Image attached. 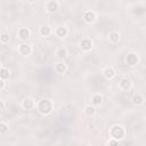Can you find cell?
<instances>
[{
	"label": "cell",
	"instance_id": "cb8c5ba5",
	"mask_svg": "<svg viewBox=\"0 0 146 146\" xmlns=\"http://www.w3.org/2000/svg\"><path fill=\"white\" fill-rule=\"evenodd\" d=\"M3 88H5V81L0 79V90H2Z\"/></svg>",
	"mask_w": 146,
	"mask_h": 146
},
{
	"label": "cell",
	"instance_id": "7c38bea8",
	"mask_svg": "<svg viewBox=\"0 0 146 146\" xmlns=\"http://www.w3.org/2000/svg\"><path fill=\"white\" fill-rule=\"evenodd\" d=\"M47 9L49 11H51V13L56 11L58 9V2H56V1H49V2H47Z\"/></svg>",
	"mask_w": 146,
	"mask_h": 146
},
{
	"label": "cell",
	"instance_id": "4fadbf2b",
	"mask_svg": "<svg viewBox=\"0 0 146 146\" xmlns=\"http://www.w3.org/2000/svg\"><path fill=\"white\" fill-rule=\"evenodd\" d=\"M108 36H110V40H111L113 43H115V42H117V41L120 40V34H119V32H116V31H112Z\"/></svg>",
	"mask_w": 146,
	"mask_h": 146
},
{
	"label": "cell",
	"instance_id": "8992f818",
	"mask_svg": "<svg viewBox=\"0 0 146 146\" xmlns=\"http://www.w3.org/2000/svg\"><path fill=\"white\" fill-rule=\"evenodd\" d=\"M18 51L21 52V55L27 56V55L31 52V47H30L29 44H26V43H22V44L19 46V48H18Z\"/></svg>",
	"mask_w": 146,
	"mask_h": 146
},
{
	"label": "cell",
	"instance_id": "5b68a950",
	"mask_svg": "<svg viewBox=\"0 0 146 146\" xmlns=\"http://www.w3.org/2000/svg\"><path fill=\"white\" fill-rule=\"evenodd\" d=\"M119 87H120L122 90L128 91V90L131 88V81H130L129 79H122L121 82L119 83Z\"/></svg>",
	"mask_w": 146,
	"mask_h": 146
},
{
	"label": "cell",
	"instance_id": "44dd1931",
	"mask_svg": "<svg viewBox=\"0 0 146 146\" xmlns=\"http://www.w3.org/2000/svg\"><path fill=\"white\" fill-rule=\"evenodd\" d=\"M0 41H1L2 43H7V42H9V35H8L7 33H2V34H0Z\"/></svg>",
	"mask_w": 146,
	"mask_h": 146
},
{
	"label": "cell",
	"instance_id": "2e32d148",
	"mask_svg": "<svg viewBox=\"0 0 146 146\" xmlns=\"http://www.w3.org/2000/svg\"><path fill=\"white\" fill-rule=\"evenodd\" d=\"M102 99H103V97H102V95H99V94L94 95V96H92V98H91V100H92V104H94V105H99V104H100V102H102Z\"/></svg>",
	"mask_w": 146,
	"mask_h": 146
},
{
	"label": "cell",
	"instance_id": "6da1fadb",
	"mask_svg": "<svg viewBox=\"0 0 146 146\" xmlns=\"http://www.w3.org/2000/svg\"><path fill=\"white\" fill-rule=\"evenodd\" d=\"M52 110V102L50 99H42L38 103V111L42 115H47Z\"/></svg>",
	"mask_w": 146,
	"mask_h": 146
},
{
	"label": "cell",
	"instance_id": "277c9868",
	"mask_svg": "<svg viewBox=\"0 0 146 146\" xmlns=\"http://www.w3.org/2000/svg\"><path fill=\"white\" fill-rule=\"evenodd\" d=\"M137 62H138V57H137L136 54H129V55L125 57V63H127L128 65H130V66L136 65Z\"/></svg>",
	"mask_w": 146,
	"mask_h": 146
},
{
	"label": "cell",
	"instance_id": "d4e9b609",
	"mask_svg": "<svg viewBox=\"0 0 146 146\" xmlns=\"http://www.w3.org/2000/svg\"><path fill=\"white\" fill-rule=\"evenodd\" d=\"M3 107H5V103H3V100L0 99V110H3Z\"/></svg>",
	"mask_w": 146,
	"mask_h": 146
},
{
	"label": "cell",
	"instance_id": "ba28073f",
	"mask_svg": "<svg viewBox=\"0 0 146 146\" xmlns=\"http://www.w3.org/2000/svg\"><path fill=\"white\" fill-rule=\"evenodd\" d=\"M29 36H30V30H29V29L22 27V29L18 31V38H19V39H22V40H26Z\"/></svg>",
	"mask_w": 146,
	"mask_h": 146
},
{
	"label": "cell",
	"instance_id": "ffe728a7",
	"mask_svg": "<svg viewBox=\"0 0 146 146\" xmlns=\"http://www.w3.org/2000/svg\"><path fill=\"white\" fill-rule=\"evenodd\" d=\"M84 112H86V114H87V115H92V114L95 113V107H94V106H91V105H88V106L86 107Z\"/></svg>",
	"mask_w": 146,
	"mask_h": 146
},
{
	"label": "cell",
	"instance_id": "30bf717a",
	"mask_svg": "<svg viewBox=\"0 0 146 146\" xmlns=\"http://www.w3.org/2000/svg\"><path fill=\"white\" fill-rule=\"evenodd\" d=\"M80 47H81L83 50H90L91 47H92V42H91L89 39H83V40L80 42Z\"/></svg>",
	"mask_w": 146,
	"mask_h": 146
},
{
	"label": "cell",
	"instance_id": "9c48e42d",
	"mask_svg": "<svg viewBox=\"0 0 146 146\" xmlns=\"http://www.w3.org/2000/svg\"><path fill=\"white\" fill-rule=\"evenodd\" d=\"M103 74L106 79H113L114 75H115V71L113 67H106L104 71H103Z\"/></svg>",
	"mask_w": 146,
	"mask_h": 146
},
{
	"label": "cell",
	"instance_id": "7a4b0ae2",
	"mask_svg": "<svg viewBox=\"0 0 146 146\" xmlns=\"http://www.w3.org/2000/svg\"><path fill=\"white\" fill-rule=\"evenodd\" d=\"M110 133L112 136V138L114 140H120V139H123L124 138V135H125V131H124V128L120 124H114L111 130H110Z\"/></svg>",
	"mask_w": 146,
	"mask_h": 146
},
{
	"label": "cell",
	"instance_id": "603a6c76",
	"mask_svg": "<svg viewBox=\"0 0 146 146\" xmlns=\"http://www.w3.org/2000/svg\"><path fill=\"white\" fill-rule=\"evenodd\" d=\"M110 146H120V145H119L117 140H114V139H113V140L110 141Z\"/></svg>",
	"mask_w": 146,
	"mask_h": 146
},
{
	"label": "cell",
	"instance_id": "5bb4252c",
	"mask_svg": "<svg viewBox=\"0 0 146 146\" xmlns=\"http://www.w3.org/2000/svg\"><path fill=\"white\" fill-rule=\"evenodd\" d=\"M40 33L43 35V36H49L50 33H51V29L48 26V25H44L40 29Z\"/></svg>",
	"mask_w": 146,
	"mask_h": 146
},
{
	"label": "cell",
	"instance_id": "9a60e30c",
	"mask_svg": "<svg viewBox=\"0 0 146 146\" xmlns=\"http://www.w3.org/2000/svg\"><path fill=\"white\" fill-rule=\"evenodd\" d=\"M56 34H57L58 36H60V38L65 36V35L67 34V30H66V27H63V26L57 27V29H56Z\"/></svg>",
	"mask_w": 146,
	"mask_h": 146
},
{
	"label": "cell",
	"instance_id": "52a82bcc",
	"mask_svg": "<svg viewBox=\"0 0 146 146\" xmlns=\"http://www.w3.org/2000/svg\"><path fill=\"white\" fill-rule=\"evenodd\" d=\"M84 21L87 22V23H92V22H95L96 21V14L94 13V11H86L84 13Z\"/></svg>",
	"mask_w": 146,
	"mask_h": 146
},
{
	"label": "cell",
	"instance_id": "8fae6325",
	"mask_svg": "<svg viewBox=\"0 0 146 146\" xmlns=\"http://www.w3.org/2000/svg\"><path fill=\"white\" fill-rule=\"evenodd\" d=\"M55 71H56L57 73H59V74H63V73H65V71H66V65H65L64 63H62V62L56 63V64H55Z\"/></svg>",
	"mask_w": 146,
	"mask_h": 146
},
{
	"label": "cell",
	"instance_id": "3957f363",
	"mask_svg": "<svg viewBox=\"0 0 146 146\" xmlns=\"http://www.w3.org/2000/svg\"><path fill=\"white\" fill-rule=\"evenodd\" d=\"M22 106H23L24 110H32V108L35 106V103H34V100H33L32 98L27 97V98H25V99L23 100Z\"/></svg>",
	"mask_w": 146,
	"mask_h": 146
},
{
	"label": "cell",
	"instance_id": "ac0fdd59",
	"mask_svg": "<svg viewBox=\"0 0 146 146\" xmlns=\"http://www.w3.org/2000/svg\"><path fill=\"white\" fill-rule=\"evenodd\" d=\"M143 100H144V97H143L141 95H135V96L132 97V102H133V104L139 105V104L143 103Z\"/></svg>",
	"mask_w": 146,
	"mask_h": 146
},
{
	"label": "cell",
	"instance_id": "7402d4cb",
	"mask_svg": "<svg viewBox=\"0 0 146 146\" xmlns=\"http://www.w3.org/2000/svg\"><path fill=\"white\" fill-rule=\"evenodd\" d=\"M8 131V125L3 122H0V133H6Z\"/></svg>",
	"mask_w": 146,
	"mask_h": 146
},
{
	"label": "cell",
	"instance_id": "d6986e66",
	"mask_svg": "<svg viewBox=\"0 0 146 146\" xmlns=\"http://www.w3.org/2000/svg\"><path fill=\"white\" fill-rule=\"evenodd\" d=\"M66 54H67V51H66V49H64V48H59V49L57 50V52H56L57 57H59V58H64V57L66 56Z\"/></svg>",
	"mask_w": 146,
	"mask_h": 146
},
{
	"label": "cell",
	"instance_id": "e0dca14e",
	"mask_svg": "<svg viewBox=\"0 0 146 146\" xmlns=\"http://www.w3.org/2000/svg\"><path fill=\"white\" fill-rule=\"evenodd\" d=\"M9 78V71L7 68H1L0 70V79L1 80H6Z\"/></svg>",
	"mask_w": 146,
	"mask_h": 146
}]
</instances>
